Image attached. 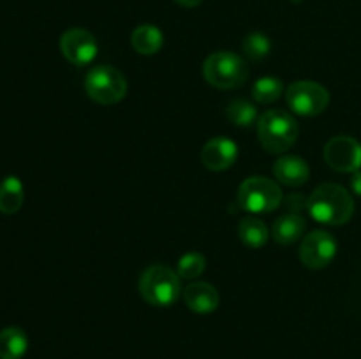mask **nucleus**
<instances>
[{"instance_id": "obj_1", "label": "nucleus", "mask_w": 361, "mask_h": 359, "mask_svg": "<svg viewBox=\"0 0 361 359\" xmlns=\"http://www.w3.org/2000/svg\"><path fill=\"white\" fill-rule=\"evenodd\" d=\"M309 215L324 225H342L355 213V199L338 183H323L309 197Z\"/></svg>"}, {"instance_id": "obj_2", "label": "nucleus", "mask_w": 361, "mask_h": 359, "mask_svg": "<svg viewBox=\"0 0 361 359\" xmlns=\"http://www.w3.org/2000/svg\"><path fill=\"white\" fill-rule=\"evenodd\" d=\"M140 294L148 305L169 308L182 298V282L176 271L164 264L147 267L140 277Z\"/></svg>"}, {"instance_id": "obj_3", "label": "nucleus", "mask_w": 361, "mask_h": 359, "mask_svg": "<svg viewBox=\"0 0 361 359\" xmlns=\"http://www.w3.org/2000/svg\"><path fill=\"white\" fill-rule=\"evenodd\" d=\"M257 137L261 146L270 153L288 151L298 139V123L282 109H268L257 120Z\"/></svg>"}, {"instance_id": "obj_4", "label": "nucleus", "mask_w": 361, "mask_h": 359, "mask_svg": "<svg viewBox=\"0 0 361 359\" xmlns=\"http://www.w3.org/2000/svg\"><path fill=\"white\" fill-rule=\"evenodd\" d=\"M203 76L219 90H235L249 77V65L233 51H215L203 63Z\"/></svg>"}, {"instance_id": "obj_5", "label": "nucleus", "mask_w": 361, "mask_h": 359, "mask_svg": "<svg viewBox=\"0 0 361 359\" xmlns=\"http://www.w3.org/2000/svg\"><path fill=\"white\" fill-rule=\"evenodd\" d=\"M238 206L252 215L271 213L282 203V190L274 180L264 176H250L238 189Z\"/></svg>"}, {"instance_id": "obj_6", "label": "nucleus", "mask_w": 361, "mask_h": 359, "mask_svg": "<svg viewBox=\"0 0 361 359\" xmlns=\"http://www.w3.org/2000/svg\"><path fill=\"white\" fill-rule=\"evenodd\" d=\"M85 92L97 104L111 106L126 97L127 80L116 67L97 65L85 77Z\"/></svg>"}, {"instance_id": "obj_7", "label": "nucleus", "mask_w": 361, "mask_h": 359, "mask_svg": "<svg viewBox=\"0 0 361 359\" xmlns=\"http://www.w3.org/2000/svg\"><path fill=\"white\" fill-rule=\"evenodd\" d=\"M288 106L300 116H317L330 104V92L316 81H296L286 90Z\"/></svg>"}, {"instance_id": "obj_8", "label": "nucleus", "mask_w": 361, "mask_h": 359, "mask_svg": "<svg viewBox=\"0 0 361 359\" xmlns=\"http://www.w3.org/2000/svg\"><path fill=\"white\" fill-rule=\"evenodd\" d=\"M324 160L338 172H356L361 169V144L351 136H335L324 144Z\"/></svg>"}, {"instance_id": "obj_9", "label": "nucleus", "mask_w": 361, "mask_h": 359, "mask_svg": "<svg viewBox=\"0 0 361 359\" xmlns=\"http://www.w3.org/2000/svg\"><path fill=\"white\" fill-rule=\"evenodd\" d=\"M337 241L326 231H312L300 245V260L310 270H323L337 256Z\"/></svg>"}, {"instance_id": "obj_10", "label": "nucleus", "mask_w": 361, "mask_h": 359, "mask_svg": "<svg viewBox=\"0 0 361 359\" xmlns=\"http://www.w3.org/2000/svg\"><path fill=\"white\" fill-rule=\"evenodd\" d=\"M60 51L73 65L85 67L95 60L99 44L92 32L85 28H69L60 37Z\"/></svg>"}, {"instance_id": "obj_11", "label": "nucleus", "mask_w": 361, "mask_h": 359, "mask_svg": "<svg viewBox=\"0 0 361 359\" xmlns=\"http://www.w3.org/2000/svg\"><path fill=\"white\" fill-rule=\"evenodd\" d=\"M238 144L229 137L217 136L208 141L201 150V162L210 171H226L238 158Z\"/></svg>"}, {"instance_id": "obj_12", "label": "nucleus", "mask_w": 361, "mask_h": 359, "mask_svg": "<svg viewBox=\"0 0 361 359\" xmlns=\"http://www.w3.org/2000/svg\"><path fill=\"white\" fill-rule=\"evenodd\" d=\"M182 298L190 312L201 313V315L215 312L221 303L217 289L207 282H192L190 285H187L182 292Z\"/></svg>"}, {"instance_id": "obj_13", "label": "nucleus", "mask_w": 361, "mask_h": 359, "mask_svg": "<svg viewBox=\"0 0 361 359\" xmlns=\"http://www.w3.org/2000/svg\"><path fill=\"white\" fill-rule=\"evenodd\" d=\"M274 175L282 185L302 187L310 178L309 164L296 155H284L274 165Z\"/></svg>"}, {"instance_id": "obj_14", "label": "nucleus", "mask_w": 361, "mask_h": 359, "mask_svg": "<svg viewBox=\"0 0 361 359\" xmlns=\"http://www.w3.org/2000/svg\"><path fill=\"white\" fill-rule=\"evenodd\" d=\"M305 218L300 213H284L275 220L274 229H271V236L281 245H293L298 241L305 232Z\"/></svg>"}, {"instance_id": "obj_15", "label": "nucleus", "mask_w": 361, "mask_h": 359, "mask_svg": "<svg viewBox=\"0 0 361 359\" xmlns=\"http://www.w3.org/2000/svg\"><path fill=\"white\" fill-rule=\"evenodd\" d=\"M130 44H133L134 51L140 55L152 56L161 51L162 44H164V35L155 25L145 23L134 28L133 35H130Z\"/></svg>"}, {"instance_id": "obj_16", "label": "nucleus", "mask_w": 361, "mask_h": 359, "mask_svg": "<svg viewBox=\"0 0 361 359\" xmlns=\"http://www.w3.org/2000/svg\"><path fill=\"white\" fill-rule=\"evenodd\" d=\"M25 201L23 183L16 176H6L0 182V213L13 215L20 211Z\"/></svg>"}, {"instance_id": "obj_17", "label": "nucleus", "mask_w": 361, "mask_h": 359, "mask_svg": "<svg viewBox=\"0 0 361 359\" xmlns=\"http://www.w3.org/2000/svg\"><path fill=\"white\" fill-rule=\"evenodd\" d=\"M28 338L20 327H6L0 331V359H21L27 354Z\"/></svg>"}, {"instance_id": "obj_18", "label": "nucleus", "mask_w": 361, "mask_h": 359, "mask_svg": "<svg viewBox=\"0 0 361 359\" xmlns=\"http://www.w3.org/2000/svg\"><path fill=\"white\" fill-rule=\"evenodd\" d=\"M238 236L242 243L249 248H261L267 245L270 232H268L267 224L259 218L245 217L240 220L238 224Z\"/></svg>"}, {"instance_id": "obj_19", "label": "nucleus", "mask_w": 361, "mask_h": 359, "mask_svg": "<svg viewBox=\"0 0 361 359\" xmlns=\"http://www.w3.org/2000/svg\"><path fill=\"white\" fill-rule=\"evenodd\" d=\"M226 118L236 127H250L257 123L259 116H257V109L252 102L245 101V99H235L226 108Z\"/></svg>"}, {"instance_id": "obj_20", "label": "nucleus", "mask_w": 361, "mask_h": 359, "mask_svg": "<svg viewBox=\"0 0 361 359\" xmlns=\"http://www.w3.org/2000/svg\"><path fill=\"white\" fill-rule=\"evenodd\" d=\"M284 92V84L279 77L274 76H264L254 83L252 87V97L254 101L259 104H271V102L279 101Z\"/></svg>"}, {"instance_id": "obj_21", "label": "nucleus", "mask_w": 361, "mask_h": 359, "mask_svg": "<svg viewBox=\"0 0 361 359\" xmlns=\"http://www.w3.org/2000/svg\"><path fill=\"white\" fill-rule=\"evenodd\" d=\"M204 267H207V259L200 252H189L178 259L176 273L182 280H196L203 275Z\"/></svg>"}, {"instance_id": "obj_22", "label": "nucleus", "mask_w": 361, "mask_h": 359, "mask_svg": "<svg viewBox=\"0 0 361 359\" xmlns=\"http://www.w3.org/2000/svg\"><path fill=\"white\" fill-rule=\"evenodd\" d=\"M242 48L247 58L252 60V62H259V60L267 58L270 55L271 42L268 35L261 34V32H252V34L243 39Z\"/></svg>"}, {"instance_id": "obj_23", "label": "nucleus", "mask_w": 361, "mask_h": 359, "mask_svg": "<svg viewBox=\"0 0 361 359\" xmlns=\"http://www.w3.org/2000/svg\"><path fill=\"white\" fill-rule=\"evenodd\" d=\"M307 204H309V197H305L303 194H291L286 197V208L291 213H300L303 208H307Z\"/></svg>"}, {"instance_id": "obj_24", "label": "nucleus", "mask_w": 361, "mask_h": 359, "mask_svg": "<svg viewBox=\"0 0 361 359\" xmlns=\"http://www.w3.org/2000/svg\"><path fill=\"white\" fill-rule=\"evenodd\" d=\"M351 190L356 194V196L361 197V169L360 171L353 172L351 178Z\"/></svg>"}, {"instance_id": "obj_25", "label": "nucleus", "mask_w": 361, "mask_h": 359, "mask_svg": "<svg viewBox=\"0 0 361 359\" xmlns=\"http://www.w3.org/2000/svg\"><path fill=\"white\" fill-rule=\"evenodd\" d=\"M175 2L180 4V6H183V7H196V6H200L203 0H175Z\"/></svg>"}, {"instance_id": "obj_26", "label": "nucleus", "mask_w": 361, "mask_h": 359, "mask_svg": "<svg viewBox=\"0 0 361 359\" xmlns=\"http://www.w3.org/2000/svg\"><path fill=\"white\" fill-rule=\"evenodd\" d=\"M293 2H300V0H293Z\"/></svg>"}]
</instances>
